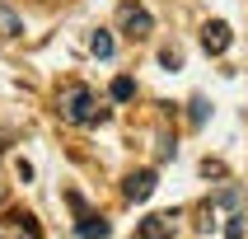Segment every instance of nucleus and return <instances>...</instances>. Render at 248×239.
I'll use <instances>...</instances> for the list:
<instances>
[{
  "mask_svg": "<svg viewBox=\"0 0 248 239\" xmlns=\"http://www.w3.org/2000/svg\"><path fill=\"white\" fill-rule=\"evenodd\" d=\"M159 61H164L169 70H178V66H183V52H178V47H164V52H159Z\"/></svg>",
  "mask_w": 248,
  "mask_h": 239,
  "instance_id": "4468645a",
  "label": "nucleus"
},
{
  "mask_svg": "<svg viewBox=\"0 0 248 239\" xmlns=\"http://www.w3.org/2000/svg\"><path fill=\"white\" fill-rule=\"evenodd\" d=\"M230 42H234V33H230L225 19H211V24L202 28V47H206V56H225V52H230Z\"/></svg>",
  "mask_w": 248,
  "mask_h": 239,
  "instance_id": "20e7f679",
  "label": "nucleus"
},
{
  "mask_svg": "<svg viewBox=\"0 0 248 239\" xmlns=\"http://www.w3.org/2000/svg\"><path fill=\"white\" fill-rule=\"evenodd\" d=\"M0 235H24V239H33V235H38V225L28 221V216H24V221L14 216V221H5V225H0Z\"/></svg>",
  "mask_w": 248,
  "mask_h": 239,
  "instance_id": "6e6552de",
  "label": "nucleus"
},
{
  "mask_svg": "<svg viewBox=\"0 0 248 239\" xmlns=\"http://www.w3.org/2000/svg\"><path fill=\"white\" fill-rule=\"evenodd\" d=\"M244 230H248V216H239V211H234V216L225 221V235H230V239H239Z\"/></svg>",
  "mask_w": 248,
  "mask_h": 239,
  "instance_id": "f8f14e48",
  "label": "nucleus"
},
{
  "mask_svg": "<svg viewBox=\"0 0 248 239\" xmlns=\"http://www.w3.org/2000/svg\"><path fill=\"white\" fill-rule=\"evenodd\" d=\"M75 235H84V239L89 235H108V221H103V216H84V221L75 225Z\"/></svg>",
  "mask_w": 248,
  "mask_h": 239,
  "instance_id": "9d476101",
  "label": "nucleus"
},
{
  "mask_svg": "<svg viewBox=\"0 0 248 239\" xmlns=\"http://www.w3.org/2000/svg\"><path fill=\"white\" fill-rule=\"evenodd\" d=\"M14 33H24L19 14H14V10H0V38H14Z\"/></svg>",
  "mask_w": 248,
  "mask_h": 239,
  "instance_id": "9b49d317",
  "label": "nucleus"
},
{
  "mask_svg": "<svg viewBox=\"0 0 248 239\" xmlns=\"http://www.w3.org/2000/svg\"><path fill=\"white\" fill-rule=\"evenodd\" d=\"M244 202H248V197H244V188H239V183H225L220 192H216V197L206 202V235L216 230V221H225V216H234V211L244 207Z\"/></svg>",
  "mask_w": 248,
  "mask_h": 239,
  "instance_id": "f03ea898",
  "label": "nucleus"
},
{
  "mask_svg": "<svg viewBox=\"0 0 248 239\" xmlns=\"http://www.w3.org/2000/svg\"><path fill=\"white\" fill-rule=\"evenodd\" d=\"M0 150H5V141H0Z\"/></svg>",
  "mask_w": 248,
  "mask_h": 239,
  "instance_id": "2eb2a0df",
  "label": "nucleus"
},
{
  "mask_svg": "<svg viewBox=\"0 0 248 239\" xmlns=\"http://www.w3.org/2000/svg\"><path fill=\"white\" fill-rule=\"evenodd\" d=\"M187 108H192V127H202V122H206V112H211V103H206V98H192Z\"/></svg>",
  "mask_w": 248,
  "mask_h": 239,
  "instance_id": "ddd939ff",
  "label": "nucleus"
},
{
  "mask_svg": "<svg viewBox=\"0 0 248 239\" xmlns=\"http://www.w3.org/2000/svg\"><path fill=\"white\" fill-rule=\"evenodd\" d=\"M117 24H122V33H126V38H150V33H155L150 10H140L136 0H126L122 10H117Z\"/></svg>",
  "mask_w": 248,
  "mask_h": 239,
  "instance_id": "7ed1b4c3",
  "label": "nucleus"
},
{
  "mask_svg": "<svg viewBox=\"0 0 248 239\" xmlns=\"http://www.w3.org/2000/svg\"><path fill=\"white\" fill-rule=\"evenodd\" d=\"M89 52H94L98 61H108V56H112V38L103 33V28H94V38H89Z\"/></svg>",
  "mask_w": 248,
  "mask_h": 239,
  "instance_id": "1a4fd4ad",
  "label": "nucleus"
},
{
  "mask_svg": "<svg viewBox=\"0 0 248 239\" xmlns=\"http://www.w3.org/2000/svg\"><path fill=\"white\" fill-rule=\"evenodd\" d=\"M112 98H117V103H131V98H136V80H131V75H117V80H112V89H108Z\"/></svg>",
  "mask_w": 248,
  "mask_h": 239,
  "instance_id": "0eeeda50",
  "label": "nucleus"
},
{
  "mask_svg": "<svg viewBox=\"0 0 248 239\" xmlns=\"http://www.w3.org/2000/svg\"><path fill=\"white\" fill-rule=\"evenodd\" d=\"M150 192H155V169H140V174H131V178L122 183V197H126V202H145Z\"/></svg>",
  "mask_w": 248,
  "mask_h": 239,
  "instance_id": "39448f33",
  "label": "nucleus"
},
{
  "mask_svg": "<svg viewBox=\"0 0 248 239\" xmlns=\"http://www.w3.org/2000/svg\"><path fill=\"white\" fill-rule=\"evenodd\" d=\"M56 112H61V122H70V127H94V122L108 117V108L98 103V94L89 84H66V89L56 94Z\"/></svg>",
  "mask_w": 248,
  "mask_h": 239,
  "instance_id": "f257e3e1",
  "label": "nucleus"
},
{
  "mask_svg": "<svg viewBox=\"0 0 248 239\" xmlns=\"http://www.w3.org/2000/svg\"><path fill=\"white\" fill-rule=\"evenodd\" d=\"M173 221H178V216H150V221H140V235L145 239H164V235H173Z\"/></svg>",
  "mask_w": 248,
  "mask_h": 239,
  "instance_id": "423d86ee",
  "label": "nucleus"
}]
</instances>
